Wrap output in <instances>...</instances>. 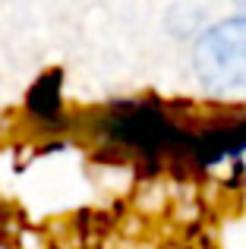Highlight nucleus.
I'll return each mask as SVG.
<instances>
[{
  "mask_svg": "<svg viewBox=\"0 0 246 249\" xmlns=\"http://www.w3.org/2000/svg\"><path fill=\"white\" fill-rule=\"evenodd\" d=\"M193 70L218 95H246V16L205 29L193 51Z\"/></svg>",
  "mask_w": 246,
  "mask_h": 249,
  "instance_id": "obj_1",
  "label": "nucleus"
}]
</instances>
